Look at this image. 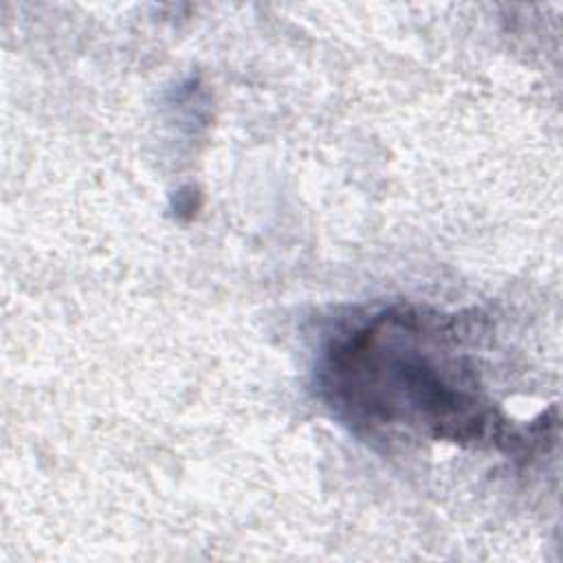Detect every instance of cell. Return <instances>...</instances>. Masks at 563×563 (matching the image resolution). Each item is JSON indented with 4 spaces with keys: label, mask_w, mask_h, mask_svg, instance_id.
<instances>
[{
    "label": "cell",
    "mask_w": 563,
    "mask_h": 563,
    "mask_svg": "<svg viewBox=\"0 0 563 563\" xmlns=\"http://www.w3.org/2000/svg\"><path fill=\"white\" fill-rule=\"evenodd\" d=\"M486 319L396 303L332 336L317 361V391L336 420L372 440L420 438L519 453L548 438L545 413L515 424L488 394Z\"/></svg>",
    "instance_id": "6da1fadb"
}]
</instances>
